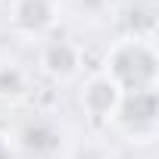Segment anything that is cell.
<instances>
[{
    "label": "cell",
    "instance_id": "3957f363",
    "mask_svg": "<svg viewBox=\"0 0 159 159\" xmlns=\"http://www.w3.org/2000/svg\"><path fill=\"white\" fill-rule=\"evenodd\" d=\"M112 122H116L119 131H125L128 137H134V140H150V137L156 134V125H159V100H156V88L122 94Z\"/></svg>",
    "mask_w": 159,
    "mask_h": 159
},
{
    "label": "cell",
    "instance_id": "ba28073f",
    "mask_svg": "<svg viewBox=\"0 0 159 159\" xmlns=\"http://www.w3.org/2000/svg\"><path fill=\"white\" fill-rule=\"evenodd\" d=\"M72 159H116V156H112V150L103 147V143H81V147H75Z\"/></svg>",
    "mask_w": 159,
    "mask_h": 159
},
{
    "label": "cell",
    "instance_id": "5b68a950",
    "mask_svg": "<svg viewBox=\"0 0 159 159\" xmlns=\"http://www.w3.org/2000/svg\"><path fill=\"white\" fill-rule=\"evenodd\" d=\"M10 22L25 38H47L56 25V0H10Z\"/></svg>",
    "mask_w": 159,
    "mask_h": 159
},
{
    "label": "cell",
    "instance_id": "52a82bcc",
    "mask_svg": "<svg viewBox=\"0 0 159 159\" xmlns=\"http://www.w3.org/2000/svg\"><path fill=\"white\" fill-rule=\"evenodd\" d=\"M28 88H31V75L25 66H19L16 59H0V100L7 103H16V100H25L28 97Z\"/></svg>",
    "mask_w": 159,
    "mask_h": 159
},
{
    "label": "cell",
    "instance_id": "9c48e42d",
    "mask_svg": "<svg viewBox=\"0 0 159 159\" xmlns=\"http://www.w3.org/2000/svg\"><path fill=\"white\" fill-rule=\"evenodd\" d=\"M0 159H19V156H16V150L10 147V140H7V137H0Z\"/></svg>",
    "mask_w": 159,
    "mask_h": 159
},
{
    "label": "cell",
    "instance_id": "8992f818",
    "mask_svg": "<svg viewBox=\"0 0 159 159\" xmlns=\"http://www.w3.org/2000/svg\"><path fill=\"white\" fill-rule=\"evenodd\" d=\"M119 100H122V91L109 81L103 72L91 75L84 81V88H81V94H78V103H81L84 116L91 122H97V125H109L112 122Z\"/></svg>",
    "mask_w": 159,
    "mask_h": 159
},
{
    "label": "cell",
    "instance_id": "277c9868",
    "mask_svg": "<svg viewBox=\"0 0 159 159\" xmlns=\"http://www.w3.org/2000/svg\"><path fill=\"white\" fill-rule=\"evenodd\" d=\"M38 69L53 81H72L81 72V47L66 34H47L38 44Z\"/></svg>",
    "mask_w": 159,
    "mask_h": 159
},
{
    "label": "cell",
    "instance_id": "6da1fadb",
    "mask_svg": "<svg viewBox=\"0 0 159 159\" xmlns=\"http://www.w3.org/2000/svg\"><path fill=\"white\" fill-rule=\"evenodd\" d=\"M156 50L153 41L143 38H122L109 47L103 59V75L128 94V91H150L156 88Z\"/></svg>",
    "mask_w": 159,
    "mask_h": 159
},
{
    "label": "cell",
    "instance_id": "30bf717a",
    "mask_svg": "<svg viewBox=\"0 0 159 159\" xmlns=\"http://www.w3.org/2000/svg\"><path fill=\"white\" fill-rule=\"evenodd\" d=\"M0 59H3V44H0Z\"/></svg>",
    "mask_w": 159,
    "mask_h": 159
},
{
    "label": "cell",
    "instance_id": "7a4b0ae2",
    "mask_svg": "<svg viewBox=\"0 0 159 159\" xmlns=\"http://www.w3.org/2000/svg\"><path fill=\"white\" fill-rule=\"evenodd\" d=\"M10 147L19 159H56L66 147L62 125L47 112H25L10 128Z\"/></svg>",
    "mask_w": 159,
    "mask_h": 159
}]
</instances>
